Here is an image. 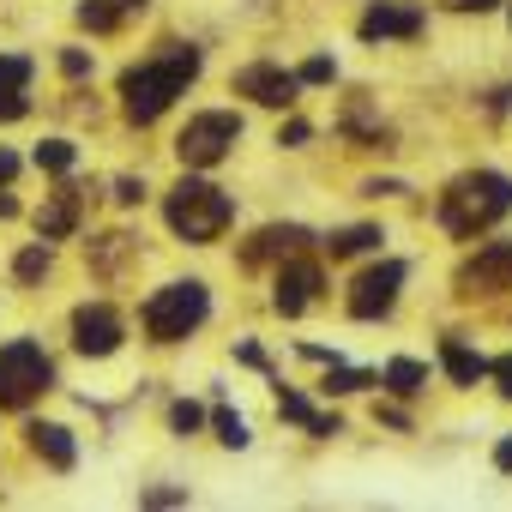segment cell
<instances>
[{"label": "cell", "mask_w": 512, "mask_h": 512, "mask_svg": "<svg viewBox=\"0 0 512 512\" xmlns=\"http://www.w3.org/2000/svg\"><path fill=\"white\" fill-rule=\"evenodd\" d=\"M488 380L500 386V398L512 404V356H500V362H488Z\"/></svg>", "instance_id": "83f0119b"}, {"label": "cell", "mask_w": 512, "mask_h": 512, "mask_svg": "<svg viewBox=\"0 0 512 512\" xmlns=\"http://www.w3.org/2000/svg\"><path fill=\"white\" fill-rule=\"evenodd\" d=\"M199 422H205V410H199L193 398H181V404H169V428H175V434H193Z\"/></svg>", "instance_id": "484cf974"}, {"label": "cell", "mask_w": 512, "mask_h": 512, "mask_svg": "<svg viewBox=\"0 0 512 512\" xmlns=\"http://www.w3.org/2000/svg\"><path fill=\"white\" fill-rule=\"evenodd\" d=\"M278 416H284V422H296V428H308V434H320V440L344 434V422H338V416H320L302 392H278Z\"/></svg>", "instance_id": "ac0fdd59"}, {"label": "cell", "mask_w": 512, "mask_h": 512, "mask_svg": "<svg viewBox=\"0 0 512 512\" xmlns=\"http://www.w3.org/2000/svg\"><path fill=\"white\" fill-rule=\"evenodd\" d=\"M25 440H31V452H37L49 470H73V458H79V446H73V434H67L61 422H31Z\"/></svg>", "instance_id": "2e32d148"}, {"label": "cell", "mask_w": 512, "mask_h": 512, "mask_svg": "<svg viewBox=\"0 0 512 512\" xmlns=\"http://www.w3.org/2000/svg\"><path fill=\"white\" fill-rule=\"evenodd\" d=\"M235 139H241V115H229V109H205V115H193V121L181 127L175 151H181L187 169H211V163H223V157L235 151Z\"/></svg>", "instance_id": "8992f818"}, {"label": "cell", "mask_w": 512, "mask_h": 512, "mask_svg": "<svg viewBox=\"0 0 512 512\" xmlns=\"http://www.w3.org/2000/svg\"><path fill=\"white\" fill-rule=\"evenodd\" d=\"M49 386H55V362L43 356V344H31V338L0 344V410H25Z\"/></svg>", "instance_id": "5b68a950"}, {"label": "cell", "mask_w": 512, "mask_h": 512, "mask_svg": "<svg viewBox=\"0 0 512 512\" xmlns=\"http://www.w3.org/2000/svg\"><path fill=\"white\" fill-rule=\"evenodd\" d=\"M193 79H199V49H193V43H169L157 61L127 67V73H121V109H127V121H133V127H151Z\"/></svg>", "instance_id": "6da1fadb"}, {"label": "cell", "mask_w": 512, "mask_h": 512, "mask_svg": "<svg viewBox=\"0 0 512 512\" xmlns=\"http://www.w3.org/2000/svg\"><path fill=\"white\" fill-rule=\"evenodd\" d=\"M506 211H512V175H500V169H464V175H452L446 193H440V223H446V235H458V241H476V235L494 229Z\"/></svg>", "instance_id": "7a4b0ae2"}, {"label": "cell", "mask_w": 512, "mask_h": 512, "mask_svg": "<svg viewBox=\"0 0 512 512\" xmlns=\"http://www.w3.org/2000/svg\"><path fill=\"white\" fill-rule=\"evenodd\" d=\"M326 79H338V67H332L326 55H314V61H302V73H296V85H326Z\"/></svg>", "instance_id": "4316f807"}, {"label": "cell", "mask_w": 512, "mask_h": 512, "mask_svg": "<svg viewBox=\"0 0 512 512\" xmlns=\"http://www.w3.org/2000/svg\"><path fill=\"white\" fill-rule=\"evenodd\" d=\"M145 7H151V0H79V25L97 31V37H109V31H121L127 19H139Z\"/></svg>", "instance_id": "e0dca14e"}, {"label": "cell", "mask_w": 512, "mask_h": 512, "mask_svg": "<svg viewBox=\"0 0 512 512\" xmlns=\"http://www.w3.org/2000/svg\"><path fill=\"white\" fill-rule=\"evenodd\" d=\"M79 223H85V187L61 181V187L49 193V205L37 211V235H43V241H67Z\"/></svg>", "instance_id": "4fadbf2b"}, {"label": "cell", "mask_w": 512, "mask_h": 512, "mask_svg": "<svg viewBox=\"0 0 512 512\" xmlns=\"http://www.w3.org/2000/svg\"><path fill=\"white\" fill-rule=\"evenodd\" d=\"M302 247H314V235L302 223H266L241 247V266H266V260H284V253H302Z\"/></svg>", "instance_id": "5bb4252c"}, {"label": "cell", "mask_w": 512, "mask_h": 512, "mask_svg": "<svg viewBox=\"0 0 512 512\" xmlns=\"http://www.w3.org/2000/svg\"><path fill=\"white\" fill-rule=\"evenodd\" d=\"M37 169L67 175V169H73V145H67V139H43V145H37Z\"/></svg>", "instance_id": "d4e9b609"}, {"label": "cell", "mask_w": 512, "mask_h": 512, "mask_svg": "<svg viewBox=\"0 0 512 512\" xmlns=\"http://www.w3.org/2000/svg\"><path fill=\"white\" fill-rule=\"evenodd\" d=\"M0 217H19V199L13 193H0Z\"/></svg>", "instance_id": "d590c367"}, {"label": "cell", "mask_w": 512, "mask_h": 512, "mask_svg": "<svg viewBox=\"0 0 512 512\" xmlns=\"http://www.w3.org/2000/svg\"><path fill=\"white\" fill-rule=\"evenodd\" d=\"M380 386H386L392 398H416V392L428 386V368H422V362H410V356H398V362H386V368H380Z\"/></svg>", "instance_id": "ffe728a7"}, {"label": "cell", "mask_w": 512, "mask_h": 512, "mask_svg": "<svg viewBox=\"0 0 512 512\" xmlns=\"http://www.w3.org/2000/svg\"><path fill=\"white\" fill-rule=\"evenodd\" d=\"M320 290H326L320 266H314V260H302V253H284L278 284H272V308H278L284 320H296V314H308V308H314V296H320Z\"/></svg>", "instance_id": "9c48e42d"}, {"label": "cell", "mask_w": 512, "mask_h": 512, "mask_svg": "<svg viewBox=\"0 0 512 512\" xmlns=\"http://www.w3.org/2000/svg\"><path fill=\"white\" fill-rule=\"evenodd\" d=\"M205 314H211V290H205L199 278L163 284V290L139 308V320H145L151 344H181V338H193V332L205 326Z\"/></svg>", "instance_id": "277c9868"}, {"label": "cell", "mask_w": 512, "mask_h": 512, "mask_svg": "<svg viewBox=\"0 0 512 512\" xmlns=\"http://www.w3.org/2000/svg\"><path fill=\"white\" fill-rule=\"evenodd\" d=\"M398 290H404V260H380V266H368L350 284V314L356 320H386L392 302H398Z\"/></svg>", "instance_id": "ba28073f"}, {"label": "cell", "mask_w": 512, "mask_h": 512, "mask_svg": "<svg viewBox=\"0 0 512 512\" xmlns=\"http://www.w3.org/2000/svg\"><path fill=\"white\" fill-rule=\"evenodd\" d=\"M13 175H19V157H13V151H0V187H7Z\"/></svg>", "instance_id": "836d02e7"}, {"label": "cell", "mask_w": 512, "mask_h": 512, "mask_svg": "<svg viewBox=\"0 0 512 512\" xmlns=\"http://www.w3.org/2000/svg\"><path fill=\"white\" fill-rule=\"evenodd\" d=\"M139 500H145V506H181L187 494H181V488H145Z\"/></svg>", "instance_id": "f546056e"}, {"label": "cell", "mask_w": 512, "mask_h": 512, "mask_svg": "<svg viewBox=\"0 0 512 512\" xmlns=\"http://www.w3.org/2000/svg\"><path fill=\"white\" fill-rule=\"evenodd\" d=\"M49 266H55V253H49V241H37V247H25L19 260H13V278H19V284H43Z\"/></svg>", "instance_id": "7402d4cb"}, {"label": "cell", "mask_w": 512, "mask_h": 512, "mask_svg": "<svg viewBox=\"0 0 512 512\" xmlns=\"http://www.w3.org/2000/svg\"><path fill=\"white\" fill-rule=\"evenodd\" d=\"M440 368L452 374V386H476V380L488 374V362H482L470 344H458V338H446V344H440Z\"/></svg>", "instance_id": "d6986e66"}, {"label": "cell", "mask_w": 512, "mask_h": 512, "mask_svg": "<svg viewBox=\"0 0 512 512\" xmlns=\"http://www.w3.org/2000/svg\"><path fill=\"white\" fill-rule=\"evenodd\" d=\"M458 296L464 302H476V296H506L512 290V241H488V247H476L470 260L458 266Z\"/></svg>", "instance_id": "52a82bcc"}, {"label": "cell", "mask_w": 512, "mask_h": 512, "mask_svg": "<svg viewBox=\"0 0 512 512\" xmlns=\"http://www.w3.org/2000/svg\"><path fill=\"white\" fill-rule=\"evenodd\" d=\"M308 139H314V127H308V121H290V127L278 133V145H308Z\"/></svg>", "instance_id": "1f68e13d"}, {"label": "cell", "mask_w": 512, "mask_h": 512, "mask_svg": "<svg viewBox=\"0 0 512 512\" xmlns=\"http://www.w3.org/2000/svg\"><path fill=\"white\" fill-rule=\"evenodd\" d=\"M163 217H169V229H175L181 241L205 247V241H217V235L229 229L235 205H229L223 187H211V181H199V175H181V181L169 187V199H163Z\"/></svg>", "instance_id": "3957f363"}, {"label": "cell", "mask_w": 512, "mask_h": 512, "mask_svg": "<svg viewBox=\"0 0 512 512\" xmlns=\"http://www.w3.org/2000/svg\"><path fill=\"white\" fill-rule=\"evenodd\" d=\"M332 260H350V253H368V247H380V229L374 223H356V229H338V235H326L320 241Z\"/></svg>", "instance_id": "44dd1931"}, {"label": "cell", "mask_w": 512, "mask_h": 512, "mask_svg": "<svg viewBox=\"0 0 512 512\" xmlns=\"http://www.w3.org/2000/svg\"><path fill=\"white\" fill-rule=\"evenodd\" d=\"M211 428H217V440H223V446H235V452H241V446L253 440V434H247V422H241L235 410H223V404L211 410Z\"/></svg>", "instance_id": "cb8c5ba5"}, {"label": "cell", "mask_w": 512, "mask_h": 512, "mask_svg": "<svg viewBox=\"0 0 512 512\" xmlns=\"http://www.w3.org/2000/svg\"><path fill=\"white\" fill-rule=\"evenodd\" d=\"M61 73H67V79H85V73H91V55H85V49H67V55H61Z\"/></svg>", "instance_id": "f1b7e54d"}, {"label": "cell", "mask_w": 512, "mask_h": 512, "mask_svg": "<svg viewBox=\"0 0 512 512\" xmlns=\"http://www.w3.org/2000/svg\"><path fill=\"white\" fill-rule=\"evenodd\" d=\"M296 91H302L296 73H284V67H272V61H253V67L235 73V97H253V103H266V109H290Z\"/></svg>", "instance_id": "7c38bea8"}, {"label": "cell", "mask_w": 512, "mask_h": 512, "mask_svg": "<svg viewBox=\"0 0 512 512\" xmlns=\"http://www.w3.org/2000/svg\"><path fill=\"white\" fill-rule=\"evenodd\" d=\"M356 31H362V43H404V37H422V7H416V0H374Z\"/></svg>", "instance_id": "8fae6325"}, {"label": "cell", "mask_w": 512, "mask_h": 512, "mask_svg": "<svg viewBox=\"0 0 512 512\" xmlns=\"http://www.w3.org/2000/svg\"><path fill=\"white\" fill-rule=\"evenodd\" d=\"M115 199H121V205H139V199H145V187H139L133 175H121V181H115Z\"/></svg>", "instance_id": "d6a6232c"}, {"label": "cell", "mask_w": 512, "mask_h": 512, "mask_svg": "<svg viewBox=\"0 0 512 512\" xmlns=\"http://www.w3.org/2000/svg\"><path fill=\"white\" fill-rule=\"evenodd\" d=\"M494 464H500V470H512V440H500V446H494Z\"/></svg>", "instance_id": "e575fe53"}, {"label": "cell", "mask_w": 512, "mask_h": 512, "mask_svg": "<svg viewBox=\"0 0 512 512\" xmlns=\"http://www.w3.org/2000/svg\"><path fill=\"white\" fill-rule=\"evenodd\" d=\"M121 314L109 308V302H85V308H73V350L79 356H115L121 350Z\"/></svg>", "instance_id": "30bf717a"}, {"label": "cell", "mask_w": 512, "mask_h": 512, "mask_svg": "<svg viewBox=\"0 0 512 512\" xmlns=\"http://www.w3.org/2000/svg\"><path fill=\"white\" fill-rule=\"evenodd\" d=\"M31 55H0V121L31 115Z\"/></svg>", "instance_id": "9a60e30c"}, {"label": "cell", "mask_w": 512, "mask_h": 512, "mask_svg": "<svg viewBox=\"0 0 512 512\" xmlns=\"http://www.w3.org/2000/svg\"><path fill=\"white\" fill-rule=\"evenodd\" d=\"M440 7H446V13H494L500 0H440Z\"/></svg>", "instance_id": "4dcf8cb0"}, {"label": "cell", "mask_w": 512, "mask_h": 512, "mask_svg": "<svg viewBox=\"0 0 512 512\" xmlns=\"http://www.w3.org/2000/svg\"><path fill=\"white\" fill-rule=\"evenodd\" d=\"M362 386H380V374H374V368H344V362H332V374H326V392H332V398L362 392Z\"/></svg>", "instance_id": "603a6c76"}]
</instances>
